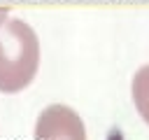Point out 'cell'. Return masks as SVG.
I'll list each match as a JSON object with an SVG mask.
<instances>
[{"label": "cell", "mask_w": 149, "mask_h": 140, "mask_svg": "<svg viewBox=\"0 0 149 140\" xmlns=\"http://www.w3.org/2000/svg\"><path fill=\"white\" fill-rule=\"evenodd\" d=\"M130 96H133V105L137 110V114L142 117V121L149 126V65H142L130 82Z\"/></svg>", "instance_id": "3957f363"}, {"label": "cell", "mask_w": 149, "mask_h": 140, "mask_svg": "<svg viewBox=\"0 0 149 140\" xmlns=\"http://www.w3.org/2000/svg\"><path fill=\"white\" fill-rule=\"evenodd\" d=\"M33 140H86V126L70 105H47L35 119Z\"/></svg>", "instance_id": "7a4b0ae2"}, {"label": "cell", "mask_w": 149, "mask_h": 140, "mask_svg": "<svg viewBox=\"0 0 149 140\" xmlns=\"http://www.w3.org/2000/svg\"><path fill=\"white\" fill-rule=\"evenodd\" d=\"M40 70V40L23 19L0 21V91L19 93L33 84Z\"/></svg>", "instance_id": "6da1fadb"}]
</instances>
